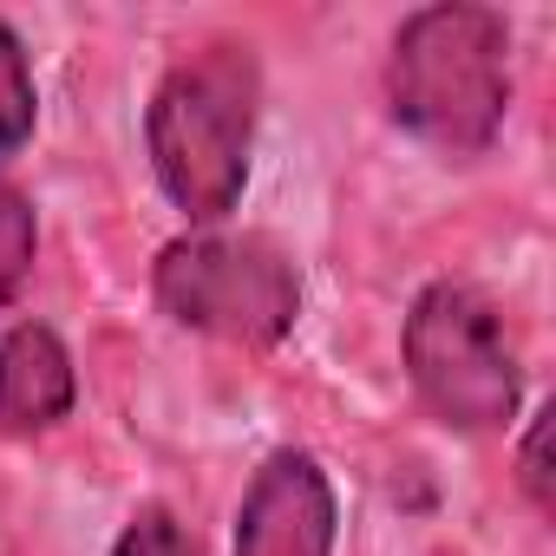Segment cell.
Returning <instances> with one entry per match:
<instances>
[{
  "label": "cell",
  "instance_id": "9c48e42d",
  "mask_svg": "<svg viewBox=\"0 0 556 556\" xmlns=\"http://www.w3.org/2000/svg\"><path fill=\"white\" fill-rule=\"evenodd\" d=\"M112 556H197V543H190V530H184L164 504H144V510L118 530Z\"/></svg>",
  "mask_w": 556,
  "mask_h": 556
},
{
  "label": "cell",
  "instance_id": "8992f818",
  "mask_svg": "<svg viewBox=\"0 0 556 556\" xmlns=\"http://www.w3.org/2000/svg\"><path fill=\"white\" fill-rule=\"evenodd\" d=\"M73 354L53 328L21 321L0 334V432H47L73 413Z\"/></svg>",
  "mask_w": 556,
  "mask_h": 556
},
{
  "label": "cell",
  "instance_id": "7a4b0ae2",
  "mask_svg": "<svg viewBox=\"0 0 556 556\" xmlns=\"http://www.w3.org/2000/svg\"><path fill=\"white\" fill-rule=\"evenodd\" d=\"M151 170L190 223H223L249 184L255 66L242 47H210L164 73L144 112Z\"/></svg>",
  "mask_w": 556,
  "mask_h": 556
},
{
  "label": "cell",
  "instance_id": "6da1fadb",
  "mask_svg": "<svg viewBox=\"0 0 556 556\" xmlns=\"http://www.w3.org/2000/svg\"><path fill=\"white\" fill-rule=\"evenodd\" d=\"M510 34L504 14L491 8H419L393 34L387 60V105L393 118L445 151V157H478L510 105Z\"/></svg>",
  "mask_w": 556,
  "mask_h": 556
},
{
  "label": "cell",
  "instance_id": "3957f363",
  "mask_svg": "<svg viewBox=\"0 0 556 556\" xmlns=\"http://www.w3.org/2000/svg\"><path fill=\"white\" fill-rule=\"evenodd\" d=\"M151 289L177 328L236 348H275L302 315L295 262L262 236H177L157 255Z\"/></svg>",
  "mask_w": 556,
  "mask_h": 556
},
{
  "label": "cell",
  "instance_id": "30bf717a",
  "mask_svg": "<svg viewBox=\"0 0 556 556\" xmlns=\"http://www.w3.org/2000/svg\"><path fill=\"white\" fill-rule=\"evenodd\" d=\"M549 426H556V406H543L523 432V458H517V478L530 491L536 510H556V484H549Z\"/></svg>",
  "mask_w": 556,
  "mask_h": 556
},
{
  "label": "cell",
  "instance_id": "5b68a950",
  "mask_svg": "<svg viewBox=\"0 0 556 556\" xmlns=\"http://www.w3.org/2000/svg\"><path fill=\"white\" fill-rule=\"evenodd\" d=\"M334 484L308 452H275L236 510V556H334Z\"/></svg>",
  "mask_w": 556,
  "mask_h": 556
},
{
  "label": "cell",
  "instance_id": "52a82bcc",
  "mask_svg": "<svg viewBox=\"0 0 556 556\" xmlns=\"http://www.w3.org/2000/svg\"><path fill=\"white\" fill-rule=\"evenodd\" d=\"M34 112H40V99H34L27 47H21V34L8 21H0V164L21 157V144L34 138Z\"/></svg>",
  "mask_w": 556,
  "mask_h": 556
},
{
  "label": "cell",
  "instance_id": "277c9868",
  "mask_svg": "<svg viewBox=\"0 0 556 556\" xmlns=\"http://www.w3.org/2000/svg\"><path fill=\"white\" fill-rule=\"evenodd\" d=\"M406 374L452 432H497L517 419L523 387H517V354L504 341V315L465 282H432L413 302Z\"/></svg>",
  "mask_w": 556,
  "mask_h": 556
},
{
  "label": "cell",
  "instance_id": "ba28073f",
  "mask_svg": "<svg viewBox=\"0 0 556 556\" xmlns=\"http://www.w3.org/2000/svg\"><path fill=\"white\" fill-rule=\"evenodd\" d=\"M34 249H40V223H34V203L21 190L0 184V308L21 295V282L34 275Z\"/></svg>",
  "mask_w": 556,
  "mask_h": 556
}]
</instances>
